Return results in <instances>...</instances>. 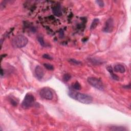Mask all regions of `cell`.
<instances>
[{
	"mask_svg": "<svg viewBox=\"0 0 131 131\" xmlns=\"http://www.w3.org/2000/svg\"><path fill=\"white\" fill-rule=\"evenodd\" d=\"M69 95L71 97L79 102L84 104H90L93 101V98L90 95L76 92H70Z\"/></svg>",
	"mask_w": 131,
	"mask_h": 131,
	"instance_id": "obj_1",
	"label": "cell"
},
{
	"mask_svg": "<svg viewBox=\"0 0 131 131\" xmlns=\"http://www.w3.org/2000/svg\"><path fill=\"white\" fill-rule=\"evenodd\" d=\"M27 38L23 35H19L15 36L12 41V45L17 48H22L26 46L28 44Z\"/></svg>",
	"mask_w": 131,
	"mask_h": 131,
	"instance_id": "obj_2",
	"label": "cell"
},
{
	"mask_svg": "<svg viewBox=\"0 0 131 131\" xmlns=\"http://www.w3.org/2000/svg\"><path fill=\"white\" fill-rule=\"evenodd\" d=\"M34 102L35 99L34 96L31 94H27L22 103V107L24 109H28L33 106Z\"/></svg>",
	"mask_w": 131,
	"mask_h": 131,
	"instance_id": "obj_3",
	"label": "cell"
},
{
	"mask_svg": "<svg viewBox=\"0 0 131 131\" xmlns=\"http://www.w3.org/2000/svg\"><path fill=\"white\" fill-rule=\"evenodd\" d=\"M87 81L91 86L101 91L104 90L103 83L100 79L94 77H90L88 78Z\"/></svg>",
	"mask_w": 131,
	"mask_h": 131,
	"instance_id": "obj_4",
	"label": "cell"
},
{
	"mask_svg": "<svg viewBox=\"0 0 131 131\" xmlns=\"http://www.w3.org/2000/svg\"><path fill=\"white\" fill-rule=\"evenodd\" d=\"M40 95L42 98L46 100H51L53 94L52 91L48 88H43L40 91Z\"/></svg>",
	"mask_w": 131,
	"mask_h": 131,
	"instance_id": "obj_5",
	"label": "cell"
},
{
	"mask_svg": "<svg viewBox=\"0 0 131 131\" xmlns=\"http://www.w3.org/2000/svg\"><path fill=\"white\" fill-rule=\"evenodd\" d=\"M114 29V20L112 18L107 20L105 23L103 30L107 33H111L113 31Z\"/></svg>",
	"mask_w": 131,
	"mask_h": 131,
	"instance_id": "obj_6",
	"label": "cell"
},
{
	"mask_svg": "<svg viewBox=\"0 0 131 131\" xmlns=\"http://www.w3.org/2000/svg\"><path fill=\"white\" fill-rule=\"evenodd\" d=\"M35 74L36 78L38 79H41L44 75V71L43 69L40 66H37L35 69Z\"/></svg>",
	"mask_w": 131,
	"mask_h": 131,
	"instance_id": "obj_7",
	"label": "cell"
},
{
	"mask_svg": "<svg viewBox=\"0 0 131 131\" xmlns=\"http://www.w3.org/2000/svg\"><path fill=\"white\" fill-rule=\"evenodd\" d=\"M52 11L53 14L56 16L60 17L62 15L61 7L60 5H57L54 6L52 8Z\"/></svg>",
	"mask_w": 131,
	"mask_h": 131,
	"instance_id": "obj_8",
	"label": "cell"
},
{
	"mask_svg": "<svg viewBox=\"0 0 131 131\" xmlns=\"http://www.w3.org/2000/svg\"><path fill=\"white\" fill-rule=\"evenodd\" d=\"M114 70L116 72L124 73L125 72V68L123 65L121 64H117L114 66Z\"/></svg>",
	"mask_w": 131,
	"mask_h": 131,
	"instance_id": "obj_9",
	"label": "cell"
},
{
	"mask_svg": "<svg viewBox=\"0 0 131 131\" xmlns=\"http://www.w3.org/2000/svg\"><path fill=\"white\" fill-rule=\"evenodd\" d=\"M107 69L108 71L110 72V73L113 79H114V80H116V81H118V80H119V77H118L117 75L114 73L112 67L111 66L107 67Z\"/></svg>",
	"mask_w": 131,
	"mask_h": 131,
	"instance_id": "obj_10",
	"label": "cell"
},
{
	"mask_svg": "<svg viewBox=\"0 0 131 131\" xmlns=\"http://www.w3.org/2000/svg\"><path fill=\"white\" fill-rule=\"evenodd\" d=\"M110 130L113 131H125L127 130L125 127L120 126H112V128H110Z\"/></svg>",
	"mask_w": 131,
	"mask_h": 131,
	"instance_id": "obj_11",
	"label": "cell"
},
{
	"mask_svg": "<svg viewBox=\"0 0 131 131\" xmlns=\"http://www.w3.org/2000/svg\"><path fill=\"white\" fill-rule=\"evenodd\" d=\"M99 22V20L98 19H95L93 21L90 27L91 30H93V29H95L96 27L97 26V25H98Z\"/></svg>",
	"mask_w": 131,
	"mask_h": 131,
	"instance_id": "obj_12",
	"label": "cell"
},
{
	"mask_svg": "<svg viewBox=\"0 0 131 131\" xmlns=\"http://www.w3.org/2000/svg\"><path fill=\"white\" fill-rule=\"evenodd\" d=\"M69 62L70 63V64H72L73 65H82V62H80V61H78L77 60H75V59H70L69 61Z\"/></svg>",
	"mask_w": 131,
	"mask_h": 131,
	"instance_id": "obj_13",
	"label": "cell"
},
{
	"mask_svg": "<svg viewBox=\"0 0 131 131\" xmlns=\"http://www.w3.org/2000/svg\"><path fill=\"white\" fill-rule=\"evenodd\" d=\"M73 88L76 90H80L81 89V86L79 83L76 82L74 83L73 86Z\"/></svg>",
	"mask_w": 131,
	"mask_h": 131,
	"instance_id": "obj_14",
	"label": "cell"
},
{
	"mask_svg": "<svg viewBox=\"0 0 131 131\" xmlns=\"http://www.w3.org/2000/svg\"><path fill=\"white\" fill-rule=\"evenodd\" d=\"M37 40H38V41H39V42L40 43V45L41 46H43V47H45V46H46V44H45V43L44 41L43 37H41V36H39V37H38Z\"/></svg>",
	"mask_w": 131,
	"mask_h": 131,
	"instance_id": "obj_15",
	"label": "cell"
},
{
	"mask_svg": "<svg viewBox=\"0 0 131 131\" xmlns=\"http://www.w3.org/2000/svg\"><path fill=\"white\" fill-rule=\"evenodd\" d=\"M44 66L47 69V70H48L52 71L54 69V68L53 66L52 65L50 64H44Z\"/></svg>",
	"mask_w": 131,
	"mask_h": 131,
	"instance_id": "obj_16",
	"label": "cell"
},
{
	"mask_svg": "<svg viewBox=\"0 0 131 131\" xmlns=\"http://www.w3.org/2000/svg\"><path fill=\"white\" fill-rule=\"evenodd\" d=\"M71 78V75L69 74H65L63 76V80L65 82L69 81Z\"/></svg>",
	"mask_w": 131,
	"mask_h": 131,
	"instance_id": "obj_17",
	"label": "cell"
},
{
	"mask_svg": "<svg viewBox=\"0 0 131 131\" xmlns=\"http://www.w3.org/2000/svg\"><path fill=\"white\" fill-rule=\"evenodd\" d=\"M96 2L97 3L98 5L100 7H103L104 6V2L103 1H100V0H98V1H96Z\"/></svg>",
	"mask_w": 131,
	"mask_h": 131,
	"instance_id": "obj_18",
	"label": "cell"
},
{
	"mask_svg": "<svg viewBox=\"0 0 131 131\" xmlns=\"http://www.w3.org/2000/svg\"><path fill=\"white\" fill-rule=\"evenodd\" d=\"M43 57L44 58L47 59V60H52V58L51 57L50 55H49L48 54H47L43 55Z\"/></svg>",
	"mask_w": 131,
	"mask_h": 131,
	"instance_id": "obj_19",
	"label": "cell"
},
{
	"mask_svg": "<svg viewBox=\"0 0 131 131\" xmlns=\"http://www.w3.org/2000/svg\"><path fill=\"white\" fill-rule=\"evenodd\" d=\"M3 75V69H1V76H2Z\"/></svg>",
	"mask_w": 131,
	"mask_h": 131,
	"instance_id": "obj_20",
	"label": "cell"
}]
</instances>
